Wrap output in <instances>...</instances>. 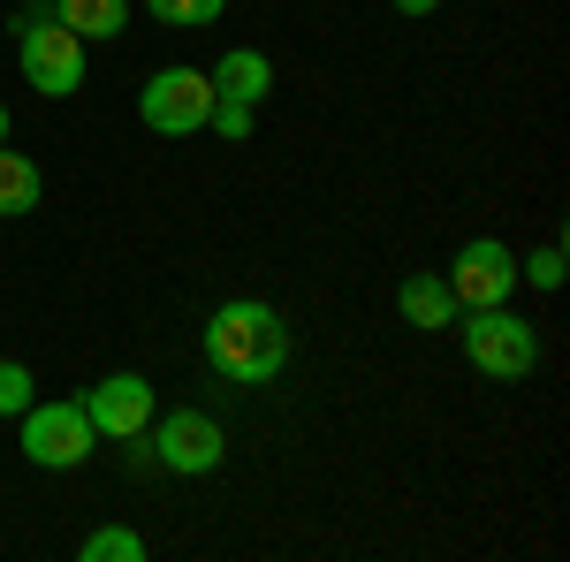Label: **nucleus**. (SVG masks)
Masks as SVG:
<instances>
[{
  "instance_id": "1",
  "label": "nucleus",
  "mask_w": 570,
  "mask_h": 562,
  "mask_svg": "<svg viewBox=\"0 0 570 562\" xmlns=\"http://www.w3.org/2000/svg\"><path fill=\"white\" fill-rule=\"evenodd\" d=\"M206 365H214L220 381H236V388L282 381V365H289V327H282V312L266 297H228L214 319H206Z\"/></svg>"
},
{
  "instance_id": "2",
  "label": "nucleus",
  "mask_w": 570,
  "mask_h": 562,
  "mask_svg": "<svg viewBox=\"0 0 570 562\" xmlns=\"http://www.w3.org/2000/svg\"><path fill=\"white\" fill-rule=\"evenodd\" d=\"M456 319H464V357H472V373H487V381H525L532 365H540V335H532V319H518L510 304L456 312Z\"/></svg>"
},
{
  "instance_id": "3",
  "label": "nucleus",
  "mask_w": 570,
  "mask_h": 562,
  "mask_svg": "<svg viewBox=\"0 0 570 562\" xmlns=\"http://www.w3.org/2000/svg\"><path fill=\"white\" fill-rule=\"evenodd\" d=\"M16 426H23V456L39 464V472H77L91 448H99V426L85 418V403H23L16 411Z\"/></svg>"
},
{
  "instance_id": "4",
  "label": "nucleus",
  "mask_w": 570,
  "mask_h": 562,
  "mask_svg": "<svg viewBox=\"0 0 570 562\" xmlns=\"http://www.w3.org/2000/svg\"><path fill=\"white\" fill-rule=\"evenodd\" d=\"M206 115H214V77L206 69H153L145 91H137V122L153 137H198L206 130Z\"/></svg>"
},
{
  "instance_id": "5",
  "label": "nucleus",
  "mask_w": 570,
  "mask_h": 562,
  "mask_svg": "<svg viewBox=\"0 0 570 562\" xmlns=\"http://www.w3.org/2000/svg\"><path fill=\"white\" fill-rule=\"evenodd\" d=\"M16 61H23V85L46 91V99H69V91H85V39H77L69 23H53V8H39V16L23 23V46H16Z\"/></svg>"
},
{
  "instance_id": "6",
  "label": "nucleus",
  "mask_w": 570,
  "mask_h": 562,
  "mask_svg": "<svg viewBox=\"0 0 570 562\" xmlns=\"http://www.w3.org/2000/svg\"><path fill=\"white\" fill-rule=\"evenodd\" d=\"M449 297H456V312H487V304H510L518 297V252L502 244V236H472L456 259H449Z\"/></svg>"
},
{
  "instance_id": "7",
  "label": "nucleus",
  "mask_w": 570,
  "mask_h": 562,
  "mask_svg": "<svg viewBox=\"0 0 570 562\" xmlns=\"http://www.w3.org/2000/svg\"><path fill=\"white\" fill-rule=\"evenodd\" d=\"M77 403H85V418L107 433V441H137V433L153 426V411H160V395H153L145 373H107V381L85 388Z\"/></svg>"
},
{
  "instance_id": "8",
  "label": "nucleus",
  "mask_w": 570,
  "mask_h": 562,
  "mask_svg": "<svg viewBox=\"0 0 570 562\" xmlns=\"http://www.w3.org/2000/svg\"><path fill=\"white\" fill-rule=\"evenodd\" d=\"M153 448H160V472L206 479V472H220V456H228V433H220V418H206V411H168Z\"/></svg>"
},
{
  "instance_id": "9",
  "label": "nucleus",
  "mask_w": 570,
  "mask_h": 562,
  "mask_svg": "<svg viewBox=\"0 0 570 562\" xmlns=\"http://www.w3.org/2000/svg\"><path fill=\"white\" fill-rule=\"evenodd\" d=\"M395 312H403V327H419V335H441V327H456V297H449V282H441V274H403V289H395Z\"/></svg>"
},
{
  "instance_id": "10",
  "label": "nucleus",
  "mask_w": 570,
  "mask_h": 562,
  "mask_svg": "<svg viewBox=\"0 0 570 562\" xmlns=\"http://www.w3.org/2000/svg\"><path fill=\"white\" fill-rule=\"evenodd\" d=\"M206 77H214V99H244V107H259L266 91H274V61H266L259 46H236V53H220Z\"/></svg>"
},
{
  "instance_id": "11",
  "label": "nucleus",
  "mask_w": 570,
  "mask_h": 562,
  "mask_svg": "<svg viewBox=\"0 0 570 562\" xmlns=\"http://www.w3.org/2000/svg\"><path fill=\"white\" fill-rule=\"evenodd\" d=\"M53 23H69V31H77V39H122V31H130V0H53Z\"/></svg>"
},
{
  "instance_id": "12",
  "label": "nucleus",
  "mask_w": 570,
  "mask_h": 562,
  "mask_svg": "<svg viewBox=\"0 0 570 562\" xmlns=\"http://www.w3.org/2000/svg\"><path fill=\"white\" fill-rule=\"evenodd\" d=\"M39 190H46L39 160H31V152H16V145H0V220L39 214Z\"/></svg>"
},
{
  "instance_id": "13",
  "label": "nucleus",
  "mask_w": 570,
  "mask_h": 562,
  "mask_svg": "<svg viewBox=\"0 0 570 562\" xmlns=\"http://www.w3.org/2000/svg\"><path fill=\"white\" fill-rule=\"evenodd\" d=\"M77 555L85 562H145V532H130V524H99V532H85Z\"/></svg>"
},
{
  "instance_id": "14",
  "label": "nucleus",
  "mask_w": 570,
  "mask_h": 562,
  "mask_svg": "<svg viewBox=\"0 0 570 562\" xmlns=\"http://www.w3.org/2000/svg\"><path fill=\"white\" fill-rule=\"evenodd\" d=\"M145 8H153V23L198 31V23H220V8H228V0H145Z\"/></svg>"
},
{
  "instance_id": "15",
  "label": "nucleus",
  "mask_w": 570,
  "mask_h": 562,
  "mask_svg": "<svg viewBox=\"0 0 570 562\" xmlns=\"http://www.w3.org/2000/svg\"><path fill=\"white\" fill-rule=\"evenodd\" d=\"M518 282H532V289L556 297V289H563V244H540L532 259H518Z\"/></svg>"
},
{
  "instance_id": "16",
  "label": "nucleus",
  "mask_w": 570,
  "mask_h": 562,
  "mask_svg": "<svg viewBox=\"0 0 570 562\" xmlns=\"http://www.w3.org/2000/svg\"><path fill=\"white\" fill-rule=\"evenodd\" d=\"M31 365H16V357H0V418H16L23 403H31Z\"/></svg>"
},
{
  "instance_id": "17",
  "label": "nucleus",
  "mask_w": 570,
  "mask_h": 562,
  "mask_svg": "<svg viewBox=\"0 0 570 562\" xmlns=\"http://www.w3.org/2000/svg\"><path fill=\"white\" fill-rule=\"evenodd\" d=\"M252 115H259V107H244V99H214V115H206V130H220L228 145H244V137H252Z\"/></svg>"
},
{
  "instance_id": "18",
  "label": "nucleus",
  "mask_w": 570,
  "mask_h": 562,
  "mask_svg": "<svg viewBox=\"0 0 570 562\" xmlns=\"http://www.w3.org/2000/svg\"><path fill=\"white\" fill-rule=\"evenodd\" d=\"M395 8H403V16H434L441 0H395Z\"/></svg>"
},
{
  "instance_id": "19",
  "label": "nucleus",
  "mask_w": 570,
  "mask_h": 562,
  "mask_svg": "<svg viewBox=\"0 0 570 562\" xmlns=\"http://www.w3.org/2000/svg\"><path fill=\"white\" fill-rule=\"evenodd\" d=\"M0 145H8V107H0Z\"/></svg>"
}]
</instances>
